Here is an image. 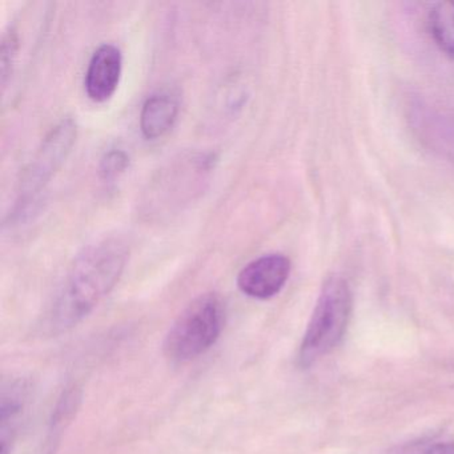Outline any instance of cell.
Listing matches in <instances>:
<instances>
[{
    "label": "cell",
    "mask_w": 454,
    "mask_h": 454,
    "mask_svg": "<svg viewBox=\"0 0 454 454\" xmlns=\"http://www.w3.org/2000/svg\"><path fill=\"white\" fill-rule=\"evenodd\" d=\"M127 260L129 248L118 239H107L84 249L55 296L47 316V332L54 336L66 333L89 317L121 280Z\"/></svg>",
    "instance_id": "1"
},
{
    "label": "cell",
    "mask_w": 454,
    "mask_h": 454,
    "mask_svg": "<svg viewBox=\"0 0 454 454\" xmlns=\"http://www.w3.org/2000/svg\"><path fill=\"white\" fill-rule=\"evenodd\" d=\"M225 304L217 294L196 297L175 320L164 339V356L187 364L211 349L225 325Z\"/></svg>",
    "instance_id": "2"
},
{
    "label": "cell",
    "mask_w": 454,
    "mask_h": 454,
    "mask_svg": "<svg viewBox=\"0 0 454 454\" xmlns=\"http://www.w3.org/2000/svg\"><path fill=\"white\" fill-rule=\"evenodd\" d=\"M349 284L340 276L326 278L305 329L299 350L302 368L313 365L341 341L352 316Z\"/></svg>",
    "instance_id": "3"
},
{
    "label": "cell",
    "mask_w": 454,
    "mask_h": 454,
    "mask_svg": "<svg viewBox=\"0 0 454 454\" xmlns=\"http://www.w3.org/2000/svg\"><path fill=\"white\" fill-rule=\"evenodd\" d=\"M78 137V124L73 118H63L52 127L34 156L20 180V199L12 216H18L34 203L42 190H44L58 169L65 163L73 151Z\"/></svg>",
    "instance_id": "4"
},
{
    "label": "cell",
    "mask_w": 454,
    "mask_h": 454,
    "mask_svg": "<svg viewBox=\"0 0 454 454\" xmlns=\"http://www.w3.org/2000/svg\"><path fill=\"white\" fill-rule=\"evenodd\" d=\"M291 268V260L281 254L257 257L239 273V289L252 299H272L286 286Z\"/></svg>",
    "instance_id": "5"
},
{
    "label": "cell",
    "mask_w": 454,
    "mask_h": 454,
    "mask_svg": "<svg viewBox=\"0 0 454 454\" xmlns=\"http://www.w3.org/2000/svg\"><path fill=\"white\" fill-rule=\"evenodd\" d=\"M121 70L123 55L119 47L111 43L98 47L90 59L84 78V89L90 99L97 103L111 99L118 90Z\"/></svg>",
    "instance_id": "6"
},
{
    "label": "cell",
    "mask_w": 454,
    "mask_h": 454,
    "mask_svg": "<svg viewBox=\"0 0 454 454\" xmlns=\"http://www.w3.org/2000/svg\"><path fill=\"white\" fill-rule=\"evenodd\" d=\"M179 100L171 92L159 91L145 99L140 113V129L148 140L163 137L179 115Z\"/></svg>",
    "instance_id": "7"
},
{
    "label": "cell",
    "mask_w": 454,
    "mask_h": 454,
    "mask_svg": "<svg viewBox=\"0 0 454 454\" xmlns=\"http://www.w3.org/2000/svg\"><path fill=\"white\" fill-rule=\"evenodd\" d=\"M27 398L25 381H17L4 387L0 400V451L12 453V445L18 434L20 419Z\"/></svg>",
    "instance_id": "8"
},
{
    "label": "cell",
    "mask_w": 454,
    "mask_h": 454,
    "mask_svg": "<svg viewBox=\"0 0 454 454\" xmlns=\"http://www.w3.org/2000/svg\"><path fill=\"white\" fill-rule=\"evenodd\" d=\"M429 28L441 51L454 58V2L435 4L429 12Z\"/></svg>",
    "instance_id": "9"
},
{
    "label": "cell",
    "mask_w": 454,
    "mask_h": 454,
    "mask_svg": "<svg viewBox=\"0 0 454 454\" xmlns=\"http://www.w3.org/2000/svg\"><path fill=\"white\" fill-rule=\"evenodd\" d=\"M79 401H81V395H79L76 387H68L66 392H63L57 408H55L54 413H52L51 425H50L43 454H51L54 451L55 443L58 442L60 435H62L66 425L73 419L74 411H76V409H78Z\"/></svg>",
    "instance_id": "10"
},
{
    "label": "cell",
    "mask_w": 454,
    "mask_h": 454,
    "mask_svg": "<svg viewBox=\"0 0 454 454\" xmlns=\"http://www.w3.org/2000/svg\"><path fill=\"white\" fill-rule=\"evenodd\" d=\"M20 50V36L14 27L4 30L2 36V47H0V71H2V84L6 87L7 81L12 74L15 60Z\"/></svg>",
    "instance_id": "11"
},
{
    "label": "cell",
    "mask_w": 454,
    "mask_h": 454,
    "mask_svg": "<svg viewBox=\"0 0 454 454\" xmlns=\"http://www.w3.org/2000/svg\"><path fill=\"white\" fill-rule=\"evenodd\" d=\"M129 166V153L121 148H113L107 151L100 159L99 175L106 182L115 180L116 177L123 175Z\"/></svg>",
    "instance_id": "12"
},
{
    "label": "cell",
    "mask_w": 454,
    "mask_h": 454,
    "mask_svg": "<svg viewBox=\"0 0 454 454\" xmlns=\"http://www.w3.org/2000/svg\"><path fill=\"white\" fill-rule=\"evenodd\" d=\"M425 454H454V442L437 443Z\"/></svg>",
    "instance_id": "13"
}]
</instances>
